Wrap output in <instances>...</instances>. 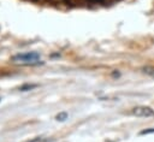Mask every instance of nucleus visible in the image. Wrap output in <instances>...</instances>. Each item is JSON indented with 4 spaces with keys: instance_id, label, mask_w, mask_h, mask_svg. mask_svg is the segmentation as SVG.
Returning a JSON list of instances; mask_svg holds the SVG:
<instances>
[{
    "instance_id": "obj_1",
    "label": "nucleus",
    "mask_w": 154,
    "mask_h": 142,
    "mask_svg": "<svg viewBox=\"0 0 154 142\" xmlns=\"http://www.w3.org/2000/svg\"><path fill=\"white\" fill-rule=\"evenodd\" d=\"M39 59H40V54L36 53V52H29V53H24V54H18V56H15L12 58L13 62H27V64H32V65L40 64Z\"/></svg>"
},
{
    "instance_id": "obj_2",
    "label": "nucleus",
    "mask_w": 154,
    "mask_h": 142,
    "mask_svg": "<svg viewBox=\"0 0 154 142\" xmlns=\"http://www.w3.org/2000/svg\"><path fill=\"white\" fill-rule=\"evenodd\" d=\"M131 115L135 117H141V118H149V117H154V110L149 106H136L131 110Z\"/></svg>"
},
{
    "instance_id": "obj_3",
    "label": "nucleus",
    "mask_w": 154,
    "mask_h": 142,
    "mask_svg": "<svg viewBox=\"0 0 154 142\" xmlns=\"http://www.w3.org/2000/svg\"><path fill=\"white\" fill-rule=\"evenodd\" d=\"M141 71L145 75L149 76V77H153L154 78V66H150V65H147V66H143L141 69Z\"/></svg>"
},
{
    "instance_id": "obj_4",
    "label": "nucleus",
    "mask_w": 154,
    "mask_h": 142,
    "mask_svg": "<svg viewBox=\"0 0 154 142\" xmlns=\"http://www.w3.org/2000/svg\"><path fill=\"white\" fill-rule=\"evenodd\" d=\"M57 120H59V122H64L65 119H68V113L66 112H60L59 115H57Z\"/></svg>"
},
{
    "instance_id": "obj_5",
    "label": "nucleus",
    "mask_w": 154,
    "mask_h": 142,
    "mask_svg": "<svg viewBox=\"0 0 154 142\" xmlns=\"http://www.w3.org/2000/svg\"><path fill=\"white\" fill-rule=\"evenodd\" d=\"M149 134H154V128H150V129H145L140 131V135H149Z\"/></svg>"
},
{
    "instance_id": "obj_6",
    "label": "nucleus",
    "mask_w": 154,
    "mask_h": 142,
    "mask_svg": "<svg viewBox=\"0 0 154 142\" xmlns=\"http://www.w3.org/2000/svg\"><path fill=\"white\" fill-rule=\"evenodd\" d=\"M35 87H36L35 84H28V86H23V87H20L19 89H20V90H23V92H25V90L33 89V88H35Z\"/></svg>"
}]
</instances>
